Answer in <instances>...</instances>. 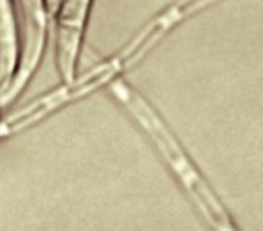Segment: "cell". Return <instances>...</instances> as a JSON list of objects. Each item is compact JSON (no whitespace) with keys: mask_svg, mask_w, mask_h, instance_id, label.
Returning <instances> with one entry per match:
<instances>
[{"mask_svg":"<svg viewBox=\"0 0 263 231\" xmlns=\"http://www.w3.org/2000/svg\"><path fill=\"white\" fill-rule=\"evenodd\" d=\"M108 88L114 98H116L117 101L126 109V112L134 118V121H136L137 125L143 129V132L152 139V143L155 145L159 154L164 157L166 165L170 166V170L175 173L179 183L182 184L184 190L187 191L190 199L193 201V204L197 206L200 215L205 219V222L220 231L236 229V226L231 222L229 215H227L222 202L213 193V190L209 188V184L205 183L204 177L198 173V170L195 168V165L191 163V159L187 157L184 148L180 147L177 137L172 134V130L168 129V125L162 121V118L157 114V110H155L139 92L134 91L121 76L110 81Z\"/></svg>","mask_w":263,"mask_h":231,"instance_id":"1","label":"cell"},{"mask_svg":"<svg viewBox=\"0 0 263 231\" xmlns=\"http://www.w3.org/2000/svg\"><path fill=\"white\" fill-rule=\"evenodd\" d=\"M218 2H222V0H175L164 11L159 13L154 20H150L121 51H117L112 58L94 65L90 70L85 73V76L88 78V81L96 91L105 87L112 80L119 78L121 73H126L128 69L143 62L144 56L150 51H154L175 26L182 24L190 16L198 15L204 9L218 4Z\"/></svg>","mask_w":263,"mask_h":231,"instance_id":"2","label":"cell"},{"mask_svg":"<svg viewBox=\"0 0 263 231\" xmlns=\"http://www.w3.org/2000/svg\"><path fill=\"white\" fill-rule=\"evenodd\" d=\"M24 22V42L15 74L4 91H0V109L13 101L27 85L40 63L47 34V6L45 0H20Z\"/></svg>","mask_w":263,"mask_h":231,"instance_id":"3","label":"cell"},{"mask_svg":"<svg viewBox=\"0 0 263 231\" xmlns=\"http://www.w3.org/2000/svg\"><path fill=\"white\" fill-rule=\"evenodd\" d=\"M92 0H60L56 20V60L63 81L76 76L81 38Z\"/></svg>","mask_w":263,"mask_h":231,"instance_id":"4","label":"cell"},{"mask_svg":"<svg viewBox=\"0 0 263 231\" xmlns=\"http://www.w3.org/2000/svg\"><path fill=\"white\" fill-rule=\"evenodd\" d=\"M18 63L15 13L11 0H0V91H4Z\"/></svg>","mask_w":263,"mask_h":231,"instance_id":"5","label":"cell"},{"mask_svg":"<svg viewBox=\"0 0 263 231\" xmlns=\"http://www.w3.org/2000/svg\"><path fill=\"white\" fill-rule=\"evenodd\" d=\"M45 6H47V13L49 15H56L60 6V0H45Z\"/></svg>","mask_w":263,"mask_h":231,"instance_id":"6","label":"cell"}]
</instances>
